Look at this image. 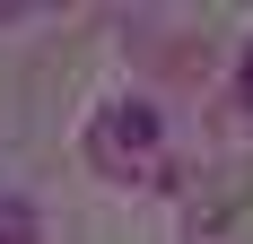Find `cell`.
Masks as SVG:
<instances>
[{"mask_svg": "<svg viewBox=\"0 0 253 244\" xmlns=\"http://www.w3.org/2000/svg\"><path fill=\"white\" fill-rule=\"evenodd\" d=\"M236 96L253 105V44H245V70H236Z\"/></svg>", "mask_w": 253, "mask_h": 244, "instance_id": "3957f363", "label": "cell"}, {"mask_svg": "<svg viewBox=\"0 0 253 244\" xmlns=\"http://www.w3.org/2000/svg\"><path fill=\"white\" fill-rule=\"evenodd\" d=\"M157 140V114L149 105H114V114L96 122V148H149Z\"/></svg>", "mask_w": 253, "mask_h": 244, "instance_id": "6da1fadb", "label": "cell"}, {"mask_svg": "<svg viewBox=\"0 0 253 244\" xmlns=\"http://www.w3.org/2000/svg\"><path fill=\"white\" fill-rule=\"evenodd\" d=\"M0 244H35V209L26 201H0Z\"/></svg>", "mask_w": 253, "mask_h": 244, "instance_id": "7a4b0ae2", "label": "cell"}]
</instances>
